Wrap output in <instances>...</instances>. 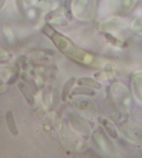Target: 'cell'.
Returning a JSON list of instances; mask_svg holds the SVG:
<instances>
[{"label":"cell","mask_w":142,"mask_h":158,"mask_svg":"<svg viewBox=\"0 0 142 158\" xmlns=\"http://www.w3.org/2000/svg\"><path fill=\"white\" fill-rule=\"evenodd\" d=\"M72 94L73 95L83 94V95H87V96H94L95 94V92L94 90L91 89V88H89L88 87L87 88L78 87L73 90Z\"/></svg>","instance_id":"obj_7"},{"label":"cell","mask_w":142,"mask_h":158,"mask_svg":"<svg viewBox=\"0 0 142 158\" xmlns=\"http://www.w3.org/2000/svg\"><path fill=\"white\" fill-rule=\"evenodd\" d=\"M95 0H74V13L79 17H82L84 13L90 12L94 7Z\"/></svg>","instance_id":"obj_2"},{"label":"cell","mask_w":142,"mask_h":158,"mask_svg":"<svg viewBox=\"0 0 142 158\" xmlns=\"http://www.w3.org/2000/svg\"><path fill=\"white\" fill-rule=\"evenodd\" d=\"M4 32H5V34H6V36L8 37V39L9 40H11V39H13L14 38V36H13V34L12 32H11V29H9V28H5L4 29Z\"/></svg>","instance_id":"obj_13"},{"label":"cell","mask_w":142,"mask_h":158,"mask_svg":"<svg viewBox=\"0 0 142 158\" xmlns=\"http://www.w3.org/2000/svg\"><path fill=\"white\" fill-rule=\"evenodd\" d=\"M16 1H17V5L18 10L20 12L24 13V0H16Z\"/></svg>","instance_id":"obj_11"},{"label":"cell","mask_w":142,"mask_h":158,"mask_svg":"<svg viewBox=\"0 0 142 158\" xmlns=\"http://www.w3.org/2000/svg\"><path fill=\"white\" fill-rule=\"evenodd\" d=\"M59 102V92L56 89L53 90V103H55V105H58Z\"/></svg>","instance_id":"obj_12"},{"label":"cell","mask_w":142,"mask_h":158,"mask_svg":"<svg viewBox=\"0 0 142 158\" xmlns=\"http://www.w3.org/2000/svg\"><path fill=\"white\" fill-rule=\"evenodd\" d=\"M6 0H0V9L2 8V6H4V4H5Z\"/></svg>","instance_id":"obj_14"},{"label":"cell","mask_w":142,"mask_h":158,"mask_svg":"<svg viewBox=\"0 0 142 158\" xmlns=\"http://www.w3.org/2000/svg\"><path fill=\"white\" fill-rule=\"evenodd\" d=\"M18 88L22 93L23 96H24L25 99L26 100L27 103L29 105H34V98L33 94L31 93V90L29 89V88L26 85L24 84V83H19L18 84Z\"/></svg>","instance_id":"obj_3"},{"label":"cell","mask_w":142,"mask_h":158,"mask_svg":"<svg viewBox=\"0 0 142 158\" xmlns=\"http://www.w3.org/2000/svg\"><path fill=\"white\" fill-rule=\"evenodd\" d=\"M134 1L135 0H112L109 7L114 15H124L131 10Z\"/></svg>","instance_id":"obj_1"},{"label":"cell","mask_w":142,"mask_h":158,"mask_svg":"<svg viewBox=\"0 0 142 158\" xmlns=\"http://www.w3.org/2000/svg\"><path fill=\"white\" fill-rule=\"evenodd\" d=\"M6 123L8 129L9 130L11 133L13 135H17L18 134V131L17 125H16L14 118V115L12 112H11V111H8V112L6 113Z\"/></svg>","instance_id":"obj_4"},{"label":"cell","mask_w":142,"mask_h":158,"mask_svg":"<svg viewBox=\"0 0 142 158\" xmlns=\"http://www.w3.org/2000/svg\"><path fill=\"white\" fill-rule=\"evenodd\" d=\"M78 83L80 85H85V86L95 88V89H100L102 85L97 81L91 78H81L78 80Z\"/></svg>","instance_id":"obj_5"},{"label":"cell","mask_w":142,"mask_h":158,"mask_svg":"<svg viewBox=\"0 0 142 158\" xmlns=\"http://www.w3.org/2000/svg\"><path fill=\"white\" fill-rule=\"evenodd\" d=\"M75 78H71V79H69L68 81L66 83V84L64 85L63 88L62 90V100L63 101H65L66 100L67 96H68L70 90H71V88L73 87V85H74V83H75Z\"/></svg>","instance_id":"obj_6"},{"label":"cell","mask_w":142,"mask_h":158,"mask_svg":"<svg viewBox=\"0 0 142 158\" xmlns=\"http://www.w3.org/2000/svg\"><path fill=\"white\" fill-rule=\"evenodd\" d=\"M2 84H3V82L2 81H0V85H2Z\"/></svg>","instance_id":"obj_15"},{"label":"cell","mask_w":142,"mask_h":158,"mask_svg":"<svg viewBox=\"0 0 142 158\" xmlns=\"http://www.w3.org/2000/svg\"><path fill=\"white\" fill-rule=\"evenodd\" d=\"M18 76H19V72H18V68H17L15 73L13 74V76H11L10 79L9 80L8 84L11 85V84H13L14 83H15L18 78Z\"/></svg>","instance_id":"obj_10"},{"label":"cell","mask_w":142,"mask_h":158,"mask_svg":"<svg viewBox=\"0 0 142 158\" xmlns=\"http://www.w3.org/2000/svg\"><path fill=\"white\" fill-rule=\"evenodd\" d=\"M25 81H26L28 85L30 86V88H31V90L32 92L34 93V94H36L37 92H38V88H37V85L36 84V83L34 82L33 79L30 78L29 77H27V76H26L25 78Z\"/></svg>","instance_id":"obj_9"},{"label":"cell","mask_w":142,"mask_h":158,"mask_svg":"<svg viewBox=\"0 0 142 158\" xmlns=\"http://www.w3.org/2000/svg\"><path fill=\"white\" fill-rule=\"evenodd\" d=\"M103 125H104V127H105L106 131H108L111 138H112L114 139L117 138L118 134L117 132V131H116L115 127H114V125L112 124L111 123H109V121H108V120H104L103 121Z\"/></svg>","instance_id":"obj_8"}]
</instances>
